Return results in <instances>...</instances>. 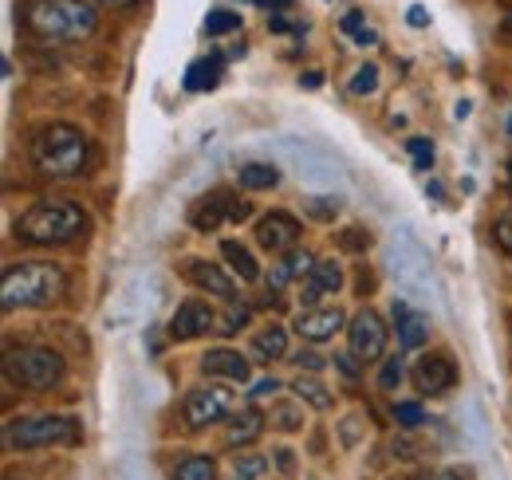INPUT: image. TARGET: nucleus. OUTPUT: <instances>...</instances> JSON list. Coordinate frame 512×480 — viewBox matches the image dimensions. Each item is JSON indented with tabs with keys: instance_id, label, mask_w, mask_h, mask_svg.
Segmentation results:
<instances>
[{
	"instance_id": "nucleus-1",
	"label": "nucleus",
	"mask_w": 512,
	"mask_h": 480,
	"mask_svg": "<svg viewBox=\"0 0 512 480\" xmlns=\"http://www.w3.org/2000/svg\"><path fill=\"white\" fill-rule=\"evenodd\" d=\"M20 20L44 44H79L99 28V12L87 0H24Z\"/></svg>"
},
{
	"instance_id": "nucleus-2",
	"label": "nucleus",
	"mask_w": 512,
	"mask_h": 480,
	"mask_svg": "<svg viewBox=\"0 0 512 480\" xmlns=\"http://www.w3.org/2000/svg\"><path fill=\"white\" fill-rule=\"evenodd\" d=\"M64 292H67V276L60 264H52V260H24V264H12L4 272L0 303H4V311L52 307V303L64 300Z\"/></svg>"
},
{
	"instance_id": "nucleus-3",
	"label": "nucleus",
	"mask_w": 512,
	"mask_h": 480,
	"mask_svg": "<svg viewBox=\"0 0 512 480\" xmlns=\"http://www.w3.org/2000/svg\"><path fill=\"white\" fill-rule=\"evenodd\" d=\"M32 170L44 178H75L87 162V138L71 122H48L28 142Z\"/></svg>"
},
{
	"instance_id": "nucleus-4",
	"label": "nucleus",
	"mask_w": 512,
	"mask_h": 480,
	"mask_svg": "<svg viewBox=\"0 0 512 480\" xmlns=\"http://www.w3.org/2000/svg\"><path fill=\"white\" fill-rule=\"evenodd\" d=\"M83 229H87V213L64 197H44L16 221V237L24 244H40V248L71 244Z\"/></svg>"
},
{
	"instance_id": "nucleus-5",
	"label": "nucleus",
	"mask_w": 512,
	"mask_h": 480,
	"mask_svg": "<svg viewBox=\"0 0 512 480\" xmlns=\"http://www.w3.org/2000/svg\"><path fill=\"white\" fill-rule=\"evenodd\" d=\"M79 437H83V429L71 414H28V418H16L4 425V449L8 453L75 445Z\"/></svg>"
},
{
	"instance_id": "nucleus-6",
	"label": "nucleus",
	"mask_w": 512,
	"mask_h": 480,
	"mask_svg": "<svg viewBox=\"0 0 512 480\" xmlns=\"http://www.w3.org/2000/svg\"><path fill=\"white\" fill-rule=\"evenodd\" d=\"M4 374L20 390H56L67 378V362L56 347H16L4 355Z\"/></svg>"
},
{
	"instance_id": "nucleus-7",
	"label": "nucleus",
	"mask_w": 512,
	"mask_h": 480,
	"mask_svg": "<svg viewBox=\"0 0 512 480\" xmlns=\"http://www.w3.org/2000/svg\"><path fill=\"white\" fill-rule=\"evenodd\" d=\"M253 213V205L233 189H209L190 205V225L197 233H217L225 225H241Z\"/></svg>"
},
{
	"instance_id": "nucleus-8",
	"label": "nucleus",
	"mask_w": 512,
	"mask_h": 480,
	"mask_svg": "<svg viewBox=\"0 0 512 480\" xmlns=\"http://www.w3.org/2000/svg\"><path fill=\"white\" fill-rule=\"evenodd\" d=\"M347 347L355 362H383L386 355V323L379 311L359 307L347 323Z\"/></svg>"
},
{
	"instance_id": "nucleus-9",
	"label": "nucleus",
	"mask_w": 512,
	"mask_h": 480,
	"mask_svg": "<svg viewBox=\"0 0 512 480\" xmlns=\"http://www.w3.org/2000/svg\"><path fill=\"white\" fill-rule=\"evenodd\" d=\"M229 414H233V390H225V386H197L182 402V421L190 429H209Z\"/></svg>"
},
{
	"instance_id": "nucleus-10",
	"label": "nucleus",
	"mask_w": 512,
	"mask_h": 480,
	"mask_svg": "<svg viewBox=\"0 0 512 480\" xmlns=\"http://www.w3.org/2000/svg\"><path fill=\"white\" fill-rule=\"evenodd\" d=\"M410 378H414V386H418L422 394L442 398V394H449V390L457 386V362L449 359L446 351H430V355H422V359L414 362Z\"/></svg>"
},
{
	"instance_id": "nucleus-11",
	"label": "nucleus",
	"mask_w": 512,
	"mask_h": 480,
	"mask_svg": "<svg viewBox=\"0 0 512 480\" xmlns=\"http://www.w3.org/2000/svg\"><path fill=\"white\" fill-rule=\"evenodd\" d=\"M182 276L190 280L193 288H201V292H209L213 300H225L233 303L237 300V284H233V276L221 268V264H213V260H205V256H193L186 260V268H182Z\"/></svg>"
},
{
	"instance_id": "nucleus-12",
	"label": "nucleus",
	"mask_w": 512,
	"mask_h": 480,
	"mask_svg": "<svg viewBox=\"0 0 512 480\" xmlns=\"http://www.w3.org/2000/svg\"><path fill=\"white\" fill-rule=\"evenodd\" d=\"M253 229H256V244H260L264 252H292L296 240H300V221H296L292 213H284V209L264 213Z\"/></svg>"
},
{
	"instance_id": "nucleus-13",
	"label": "nucleus",
	"mask_w": 512,
	"mask_h": 480,
	"mask_svg": "<svg viewBox=\"0 0 512 480\" xmlns=\"http://www.w3.org/2000/svg\"><path fill=\"white\" fill-rule=\"evenodd\" d=\"M217 315H213V307L201 300H186L178 303V311H174V319H170V339L174 343H190V339H201V335H209L217 323H213Z\"/></svg>"
},
{
	"instance_id": "nucleus-14",
	"label": "nucleus",
	"mask_w": 512,
	"mask_h": 480,
	"mask_svg": "<svg viewBox=\"0 0 512 480\" xmlns=\"http://www.w3.org/2000/svg\"><path fill=\"white\" fill-rule=\"evenodd\" d=\"M201 374L221 378V382H233V386H245L249 374H253V366H249V359L241 351H233V347H213V351L201 355Z\"/></svg>"
},
{
	"instance_id": "nucleus-15",
	"label": "nucleus",
	"mask_w": 512,
	"mask_h": 480,
	"mask_svg": "<svg viewBox=\"0 0 512 480\" xmlns=\"http://www.w3.org/2000/svg\"><path fill=\"white\" fill-rule=\"evenodd\" d=\"M339 327H343V311L339 307H304L300 315H296V335L300 339H308V343H327V339H335L339 335Z\"/></svg>"
},
{
	"instance_id": "nucleus-16",
	"label": "nucleus",
	"mask_w": 512,
	"mask_h": 480,
	"mask_svg": "<svg viewBox=\"0 0 512 480\" xmlns=\"http://www.w3.org/2000/svg\"><path fill=\"white\" fill-rule=\"evenodd\" d=\"M390 315H394V331H398V347L402 351L426 347V339H430V319L426 315H418L406 300H394Z\"/></svg>"
},
{
	"instance_id": "nucleus-17",
	"label": "nucleus",
	"mask_w": 512,
	"mask_h": 480,
	"mask_svg": "<svg viewBox=\"0 0 512 480\" xmlns=\"http://www.w3.org/2000/svg\"><path fill=\"white\" fill-rule=\"evenodd\" d=\"M339 288H343V268H339L335 260H320V264L304 276L300 303H304V307H316L323 296H331V292H339Z\"/></svg>"
},
{
	"instance_id": "nucleus-18",
	"label": "nucleus",
	"mask_w": 512,
	"mask_h": 480,
	"mask_svg": "<svg viewBox=\"0 0 512 480\" xmlns=\"http://www.w3.org/2000/svg\"><path fill=\"white\" fill-rule=\"evenodd\" d=\"M264 433V414L256 406H241L225 418V445L229 449H241V445H253L256 437Z\"/></svg>"
},
{
	"instance_id": "nucleus-19",
	"label": "nucleus",
	"mask_w": 512,
	"mask_h": 480,
	"mask_svg": "<svg viewBox=\"0 0 512 480\" xmlns=\"http://www.w3.org/2000/svg\"><path fill=\"white\" fill-rule=\"evenodd\" d=\"M249 351H253L260 362L284 359V355H288V331H284V327H276V323H268L264 331H256V335H253Z\"/></svg>"
},
{
	"instance_id": "nucleus-20",
	"label": "nucleus",
	"mask_w": 512,
	"mask_h": 480,
	"mask_svg": "<svg viewBox=\"0 0 512 480\" xmlns=\"http://www.w3.org/2000/svg\"><path fill=\"white\" fill-rule=\"evenodd\" d=\"M221 71H225V60L221 56H201L186 67V91H213L221 83Z\"/></svg>"
},
{
	"instance_id": "nucleus-21",
	"label": "nucleus",
	"mask_w": 512,
	"mask_h": 480,
	"mask_svg": "<svg viewBox=\"0 0 512 480\" xmlns=\"http://www.w3.org/2000/svg\"><path fill=\"white\" fill-rule=\"evenodd\" d=\"M292 394L304 402V406H312V410H320V414H327L331 406H335V394L323 386L316 374H300L296 382H292Z\"/></svg>"
},
{
	"instance_id": "nucleus-22",
	"label": "nucleus",
	"mask_w": 512,
	"mask_h": 480,
	"mask_svg": "<svg viewBox=\"0 0 512 480\" xmlns=\"http://www.w3.org/2000/svg\"><path fill=\"white\" fill-rule=\"evenodd\" d=\"M276 181H280V170L272 162H245V166H237V185L249 189V193L272 189Z\"/></svg>"
},
{
	"instance_id": "nucleus-23",
	"label": "nucleus",
	"mask_w": 512,
	"mask_h": 480,
	"mask_svg": "<svg viewBox=\"0 0 512 480\" xmlns=\"http://www.w3.org/2000/svg\"><path fill=\"white\" fill-rule=\"evenodd\" d=\"M221 256H225V264L245 280V284H253L256 276H260V268H256L253 252L241 244V240H221Z\"/></svg>"
},
{
	"instance_id": "nucleus-24",
	"label": "nucleus",
	"mask_w": 512,
	"mask_h": 480,
	"mask_svg": "<svg viewBox=\"0 0 512 480\" xmlns=\"http://www.w3.org/2000/svg\"><path fill=\"white\" fill-rule=\"evenodd\" d=\"M170 480H217V465L209 457H186V461H178Z\"/></svg>"
},
{
	"instance_id": "nucleus-25",
	"label": "nucleus",
	"mask_w": 512,
	"mask_h": 480,
	"mask_svg": "<svg viewBox=\"0 0 512 480\" xmlns=\"http://www.w3.org/2000/svg\"><path fill=\"white\" fill-rule=\"evenodd\" d=\"M339 28H343V32H347V36H351V40H355L359 48H371V44L379 40V36H375V28H371V24L363 20V12H347Z\"/></svg>"
},
{
	"instance_id": "nucleus-26",
	"label": "nucleus",
	"mask_w": 512,
	"mask_h": 480,
	"mask_svg": "<svg viewBox=\"0 0 512 480\" xmlns=\"http://www.w3.org/2000/svg\"><path fill=\"white\" fill-rule=\"evenodd\" d=\"M268 473V461L264 457H256V453H241V457H233V469H229V480H256Z\"/></svg>"
},
{
	"instance_id": "nucleus-27",
	"label": "nucleus",
	"mask_w": 512,
	"mask_h": 480,
	"mask_svg": "<svg viewBox=\"0 0 512 480\" xmlns=\"http://www.w3.org/2000/svg\"><path fill=\"white\" fill-rule=\"evenodd\" d=\"M205 32H209V36L241 32V16H237V12H225V8H221V12H209V16H205Z\"/></svg>"
},
{
	"instance_id": "nucleus-28",
	"label": "nucleus",
	"mask_w": 512,
	"mask_h": 480,
	"mask_svg": "<svg viewBox=\"0 0 512 480\" xmlns=\"http://www.w3.org/2000/svg\"><path fill=\"white\" fill-rule=\"evenodd\" d=\"M272 425L284 429V433H296L304 425V418H300V410L292 402H280V406H272Z\"/></svg>"
},
{
	"instance_id": "nucleus-29",
	"label": "nucleus",
	"mask_w": 512,
	"mask_h": 480,
	"mask_svg": "<svg viewBox=\"0 0 512 480\" xmlns=\"http://www.w3.org/2000/svg\"><path fill=\"white\" fill-rule=\"evenodd\" d=\"M375 87H379V67L375 63H367V67H359L351 75V95H371Z\"/></svg>"
},
{
	"instance_id": "nucleus-30",
	"label": "nucleus",
	"mask_w": 512,
	"mask_h": 480,
	"mask_svg": "<svg viewBox=\"0 0 512 480\" xmlns=\"http://www.w3.org/2000/svg\"><path fill=\"white\" fill-rule=\"evenodd\" d=\"M390 414H394L398 425H406V429H414V425H422V421H426V410H422L418 402H394V410H390Z\"/></svg>"
},
{
	"instance_id": "nucleus-31",
	"label": "nucleus",
	"mask_w": 512,
	"mask_h": 480,
	"mask_svg": "<svg viewBox=\"0 0 512 480\" xmlns=\"http://www.w3.org/2000/svg\"><path fill=\"white\" fill-rule=\"evenodd\" d=\"M402 374H406L402 355H390V359H383V366H379V386H383V390H394V386L402 382Z\"/></svg>"
},
{
	"instance_id": "nucleus-32",
	"label": "nucleus",
	"mask_w": 512,
	"mask_h": 480,
	"mask_svg": "<svg viewBox=\"0 0 512 480\" xmlns=\"http://www.w3.org/2000/svg\"><path fill=\"white\" fill-rule=\"evenodd\" d=\"M304 209H308V217H316V221H335L339 201H335V197H331V201H323V197H308V201H304Z\"/></svg>"
},
{
	"instance_id": "nucleus-33",
	"label": "nucleus",
	"mask_w": 512,
	"mask_h": 480,
	"mask_svg": "<svg viewBox=\"0 0 512 480\" xmlns=\"http://www.w3.org/2000/svg\"><path fill=\"white\" fill-rule=\"evenodd\" d=\"M406 150L414 154V166H422V170H430V166H434V146H430L426 138H410V142H406Z\"/></svg>"
},
{
	"instance_id": "nucleus-34",
	"label": "nucleus",
	"mask_w": 512,
	"mask_h": 480,
	"mask_svg": "<svg viewBox=\"0 0 512 480\" xmlns=\"http://www.w3.org/2000/svg\"><path fill=\"white\" fill-rule=\"evenodd\" d=\"M493 240H497V248L512 256V217H501L497 225H493Z\"/></svg>"
},
{
	"instance_id": "nucleus-35",
	"label": "nucleus",
	"mask_w": 512,
	"mask_h": 480,
	"mask_svg": "<svg viewBox=\"0 0 512 480\" xmlns=\"http://www.w3.org/2000/svg\"><path fill=\"white\" fill-rule=\"evenodd\" d=\"M339 244H343L347 252H363V248L371 244V233H359V229H347V233L339 237Z\"/></svg>"
},
{
	"instance_id": "nucleus-36",
	"label": "nucleus",
	"mask_w": 512,
	"mask_h": 480,
	"mask_svg": "<svg viewBox=\"0 0 512 480\" xmlns=\"http://www.w3.org/2000/svg\"><path fill=\"white\" fill-rule=\"evenodd\" d=\"M245 323H249V307H237V303H233L229 319H225V323H217V327H221V331H237V327H245Z\"/></svg>"
},
{
	"instance_id": "nucleus-37",
	"label": "nucleus",
	"mask_w": 512,
	"mask_h": 480,
	"mask_svg": "<svg viewBox=\"0 0 512 480\" xmlns=\"http://www.w3.org/2000/svg\"><path fill=\"white\" fill-rule=\"evenodd\" d=\"M276 390H280V382L268 374V378H260V382L249 386V398H268V394H276Z\"/></svg>"
},
{
	"instance_id": "nucleus-38",
	"label": "nucleus",
	"mask_w": 512,
	"mask_h": 480,
	"mask_svg": "<svg viewBox=\"0 0 512 480\" xmlns=\"http://www.w3.org/2000/svg\"><path fill=\"white\" fill-rule=\"evenodd\" d=\"M292 362H296L300 370H308V374L323 370V359H320V355H312V351H304V355H292Z\"/></svg>"
},
{
	"instance_id": "nucleus-39",
	"label": "nucleus",
	"mask_w": 512,
	"mask_h": 480,
	"mask_svg": "<svg viewBox=\"0 0 512 480\" xmlns=\"http://www.w3.org/2000/svg\"><path fill=\"white\" fill-rule=\"evenodd\" d=\"M355 280H359V288H355L359 296H371V292H375V276H371L367 268H359V276H355Z\"/></svg>"
},
{
	"instance_id": "nucleus-40",
	"label": "nucleus",
	"mask_w": 512,
	"mask_h": 480,
	"mask_svg": "<svg viewBox=\"0 0 512 480\" xmlns=\"http://www.w3.org/2000/svg\"><path fill=\"white\" fill-rule=\"evenodd\" d=\"M438 480H473V473L469 469H442Z\"/></svg>"
},
{
	"instance_id": "nucleus-41",
	"label": "nucleus",
	"mask_w": 512,
	"mask_h": 480,
	"mask_svg": "<svg viewBox=\"0 0 512 480\" xmlns=\"http://www.w3.org/2000/svg\"><path fill=\"white\" fill-rule=\"evenodd\" d=\"M87 4H111V8H134L138 0H87Z\"/></svg>"
},
{
	"instance_id": "nucleus-42",
	"label": "nucleus",
	"mask_w": 512,
	"mask_h": 480,
	"mask_svg": "<svg viewBox=\"0 0 512 480\" xmlns=\"http://www.w3.org/2000/svg\"><path fill=\"white\" fill-rule=\"evenodd\" d=\"M292 465H296L292 453H280V469H284V477H292Z\"/></svg>"
},
{
	"instance_id": "nucleus-43",
	"label": "nucleus",
	"mask_w": 512,
	"mask_h": 480,
	"mask_svg": "<svg viewBox=\"0 0 512 480\" xmlns=\"http://www.w3.org/2000/svg\"><path fill=\"white\" fill-rule=\"evenodd\" d=\"M406 480H438V473H430V469H418L414 477H406Z\"/></svg>"
},
{
	"instance_id": "nucleus-44",
	"label": "nucleus",
	"mask_w": 512,
	"mask_h": 480,
	"mask_svg": "<svg viewBox=\"0 0 512 480\" xmlns=\"http://www.w3.org/2000/svg\"><path fill=\"white\" fill-rule=\"evenodd\" d=\"M505 32L512 36V8H509V16H505Z\"/></svg>"
},
{
	"instance_id": "nucleus-45",
	"label": "nucleus",
	"mask_w": 512,
	"mask_h": 480,
	"mask_svg": "<svg viewBox=\"0 0 512 480\" xmlns=\"http://www.w3.org/2000/svg\"><path fill=\"white\" fill-rule=\"evenodd\" d=\"M509 130H512V119H509Z\"/></svg>"
}]
</instances>
